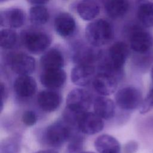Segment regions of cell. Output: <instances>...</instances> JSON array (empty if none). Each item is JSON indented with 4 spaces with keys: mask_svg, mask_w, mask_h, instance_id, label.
I'll list each match as a JSON object with an SVG mask.
<instances>
[{
    "mask_svg": "<svg viewBox=\"0 0 153 153\" xmlns=\"http://www.w3.org/2000/svg\"><path fill=\"white\" fill-rule=\"evenodd\" d=\"M17 39V33L15 30L6 28L0 32V45L4 49H11L16 44Z\"/></svg>",
    "mask_w": 153,
    "mask_h": 153,
    "instance_id": "26",
    "label": "cell"
},
{
    "mask_svg": "<svg viewBox=\"0 0 153 153\" xmlns=\"http://www.w3.org/2000/svg\"><path fill=\"white\" fill-rule=\"evenodd\" d=\"M33 153H59L55 150H53L52 149H45V150H40L36 151Z\"/></svg>",
    "mask_w": 153,
    "mask_h": 153,
    "instance_id": "33",
    "label": "cell"
},
{
    "mask_svg": "<svg viewBox=\"0 0 153 153\" xmlns=\"http://www.w3.org/2000/svg\"><path fill=\"white\" fill-rule=\"evenodd\" d=\"M76 11L83 20L90 21L98 16L100 12V6L94 1H81L77 4Z\"/></svg>",
    "mask_w": 153,
    "mask_h": 153,
    "instance_id": "21",
    "label": "cell"
},
{
    "mask_svg": "<svg viewBox=\"0 0 153 153\" xmlns=\"http://www.w3.org/2000/svg\"><path fill=\"white\" fill-rule=\"evenodd\" d=\"M21 139L19 136H13L3 140L0 143V153H19Z\"/></svg>",
    "mask_w": 153,
    "mask_h": 153,
    "instance_id": "25",
    "label": "cell"
},
{
    "mask_svg": "<svg viewBox=\"0 0 153 153\" xmlns=\"http://www.w3.org/2000/svg\"><path fill=\"white\" fill-rule=\"evenodd\" d=\"M25 12L19 8H10L0 12V23L2 26L20 27L25 23Z\"/></svg>",
    "mask_w": 153,
    "mask_h": 153,
    "instance_id": "13",
    "label": "cell"
},
{
    "mask_svg": "<svg viewBox=\"0 0 153 153\" xmlns=\"http://www.w3.org/2000/svg\"><path fill=\"white\" fill-rule=\"evenodd\" d=\"M117 84L116 77L105 72H100L96 75L93 81L94 90L103 96L114 93L117 88Z\"/></svg>",
    "mask_w": 153,
    "mask_h": 153,
    "instance_id": "9",
    "label": "cell"
},
{
    "mask_svg": "<svg viewBox=\"0 0 153 153\" xmlns=\"http://www.w3.org/2000/svg\"><path fill=\"white\" fill-rule=\"evenodd\" d=\"M131 48L136 52L144 53L148 51L153 45V38L151 33L141 29L134 30L130 35Z\"/></svg>",
    "mask_w": 153,
    "mask_h": 153,
    "instance_id": "10",
    "label": "cell"
},
{
    "mask_svg": "<svg viewBox=\"0 0 153 153\" xmlns=\"http://www.w3.org/2000/svg\"><path fill=\"white\" fill-rule=\"evenodd\" d=\"M115 101L121 109L133 110L140 106L142 102V94L137 88L127 86L117 91Z\"/></svg>",
    "mask_w": 153,
    "mask_h": 153,
    "instance_id": "6",
    "label": "cell"
},
{
    "mask_svg": "<svg viewBox=\"0 0 153 153\" xmlns=\"http://www.w3.org/2000/svg\"><path fill=\"white\" fill-rule=\"evenodd\" d=\"M93 108L94 113L102 119H110L114 116L115 113V106L114 102L111 99L103 96L95 99Z\"/></svg>",
    "mask_w": 153,
    "mask_h": 153,
    "instance_id": "20",
    "label": "cell"
},
{
    "mask_svg": "<svg viewBox=\"0 0 153 153\" xmlns=\"http://www.w3.org/2000/svg\"><path fill=\"white\" fill-rule=\"evenodd\" d=\"M74 127L65 121H59L48 126L43 131L42 142L52 148H59L69 141L75 133Z\"/></svg>",
    "mask_w": 153,
    "mask_h": 153,
    "instance_id": "2",
    "label": "cell"
},
{
    "mask_svg": "<svg viewBox=\"0 0 153 153\" xmlns=\"http://www.w3.org/2000/svg\"><path fill=\"white\" fill-rule=\"evenodd\" d=\"M29 2L31 3L32 4L35 5H44L48 2L47 1H40V0H36V1H29Z\"/></svg>",
    "mask_w": 153,
    "mask_h": 153,
    "instance_id": "32",
    "label": "cell"
},
{
    "mask_svg": "<svg viewBox=\"0 0 153 153\" xmlns=\"http://www.w3.org/2000/svg\"><path fill=\"white\" fill-rule=\"evenodd\" d=\"M95 68L90 65H77L72 70V82L78 86H86L93 81L95 77Z\"/></svg>",
    "mask_w": 153,
    "mask_h": 153,
    "instance_id": "11",
    "label": "cell"
},
{
    "mask_svg": "<svg viewBox=\"0 0 153 153\" xmlns=\"http://www.w3.org/2000/svg\"><path fill=\"white\" fill-rule=\"evenodd\" d=\"M104 127V123L94 112H86L80 115L78 120L77 128L81 133L92 135L99 133Z\"/></svg>",
    "mask_w": 153,
    "mask_h": 153,
    "instance_id": "8",
    "label": "cell"
},
{
    "mask_svg": "<svg viewBox=\"0 0 153 153\" xmlns=\"http://www.w3.org/2000/svg\"><path fill=\"white\" fill-rule=\"evenodd\" d=\"M66 109L69 112L80 115L87 112L90 108L92 99L90 93L82 88H74L66 97Z\"/></svg>",
    "mask_w": 153,
    "mask_h": 153,
    "instance_id": "4",
    "label": "cell"
},
{
    "mask_svg": "<svg viewBox=\"0 0 153 153\" xmlns=\"http://www.w3.org/2000/svg\"><path fill=\"white\" fill-rule=\"evenodd\" d=\"M41 66L44 70L62 69L64 66V57L57 49L52 48L46 51L41 57Z\"/></svg>",
    "mask_w": 153,
    "mask_h": 153,
    "instance_id": "19",
    "label": "cell"
},
{
    "mask_svg": "<svg viewBox=\"0 0 153 153\" xmlns=\"http://www.w3.org/2000/svg\"><path fill=\"white\" fill-rule=\"evenodd\" d=\"M1 109H2V106H3V104H4V100L5 99V97L7 96V91H6V88L5 87L4 85V84L1 82Z\"/></svg>",
    "mask_w": 153,
    "mask_h": 153,
    "instance_id": "31",
    "label": "cell"
},
{
    "mask_svg": "<svg viewBox=\"0 0 153 153\" xmlns=\"http://www.w3.org/2000/svg\"><path fill=\"white\" fill-rule=\"evenodd\" d=\"M37 115L33 111L27 110L25 111L22 116V123L27 126H32L37 121Z\"/></svg>",
    "mask_w": 153,
    "mask_h": 153,
    "instance_id": "29",
    "label": "cell"
},
{
    "mask_svg": "<svg viewBox=\"0 0 153 153\" xmlns=\"http://www.w3.org/2000/svg\"><path fill=\"white\" fill-rule=\"evenodd\" d=\"M108 62L103 67L102 72L111 74L115 77V74L120 73L124 66L128 54L127 45L122 41H118L111 45L108 51Z\"/></svg>",
    "mask_w": 153,
    "mask_h": 153,
    "instance_id": "3",
    "label": "cell"
},
{
    "mask_svg": "<svg viewBox=\"0 0 153 153\" xmlns=\"http://www.w3.org/2000/svg\"><path fill=\"white\" fill-rule=\"evenodd\" d=\"M29 19L35 25L45 24L49 19V13L44 5H35L29 10Z\"/></svg>",
    "mask_w": 153,
    "mask_h": 153,
    "instance_id": "24",
    "label": "cell"
},
{
    "mask_svg": "<svg viewBox=\"0 0 153 153\" xmlns=\"http://www.w3.org/2000/svg\"><path fill=\"white\" fill-rule=\"evenodd\" d=\"M84 138L78 133H75L68 141L66 153H82L84 149Z\"/></svg>",
    "mask_w": 153,
    "mask_h": 153,
    "instance_id": "27",
    "label": "cell"
},
{
    "mask_svg": "<svg viewBox=\"0 0 153 153\" xmlns=\"http://www.w3.org/2000/svg\"><path fill=\"white\" fill-rule=\"evenodd\" d=\"M137 17L140 23L146 27L153 26V2L147 1L140 2L137 11Z\"/></svg>",
    "mask_w": 153,
    "mask_h": 153,
    "instance_id": "23",
    "label": "cell"
},
{
    "mask_svg": "<svg viewBox=\"0 0 153 153\" xmlns=\"http://www.w3.org/2000/svg\"><path fill=\"white\" fill-rule=\"evenodd\" d=\"M62 101L60 94L52 90H42L37 96L39 106L44 111L51 112L56 111L60 106Z\"/></svg>",
    "mask_w": 153,
    "mask_h": 153,
    "instance_id": "14",
    "label": "cell"
},
{
    "mask_svg": "<svg viewBox=\"0 0 153 153\" xmlns=\"http://www.w3.org/2000/svg\"><path fill=\"white\" fill-rule=\"evenodd\" d=\"M85 35L87 41L93 47H99L108 44L112 39L114 30L108 20L99 19L87 26Z\"/></svg>",
    "mask_w": 153,
    "mask_h": 153,
    "instance_id": "1",
    "label": "cell"
},
{
    "mask_svg": "<svg viewBox=\"0 0 153 153\" xmlns=\"http://www.w3.org/2000/svg\"><path fill=\"white\" fill-rule=\"evenodd\" d=\"M153 108V87L150 90L148 95L142 101L139 106V111L141 114H145Z\"/></svg>",
    "mask_w": 153,
    "mask_h": 153,
    "instance_id": "28",
    "label": "cell"
},
{
    "mask_svg": "<svg viewBox=\"0 0 153 153\" xmlns=\"http://www.w3.org/2000/svg\"><path fill=\"white\" fill-rule=\"evenodd\" d=\"M151 76L152 81V82H153V67L152 68L151 71Z\"/></svg>",
    "mask_w": 153,
    "mask_h": 153,
    "instance_id": "34",
    "label": "cell"
},
{
    "mask_svg": "<svg viewBox=\"0 0 153 153\" xmlns=\"http://www.w3.org/2000/svg\"><path fill=\"white\" fill-rule=\"evenodd\" d=\"M100 56V51L93 47L81 45L76 48L73 54V60L77 65H90Z\"/></svg>",
    "mask_w": 153,
    "mask_h": 153,
    "instance_id": "17",
    "label": "cell"
},
{
    "mask_svg": "<svg viewBox=\"0 0 153 153\" xmlns=\"http://www.w3.org/2000/svg\"><path fill=\"white\" fill-rule=\"evenodd\" d=\"M54 28L59 35L68 37L74 33L76 23L74 17L69 13H61L55 18Z\"/></svg>",
    "mask_w": 153,
    "mask_h": 153,
    "instance_id": "16",
    "label": "cell"
},
{
    "mask_svg": "<svg viewBox=\"0 0 153 153\" xmlns=\"http://www.w3.org/2000/svg\"><path fill=\"white\" fill-rule=\"evenodd\" d=\"M95 149L99 153H120L121 146L118 140L107 134L99 136L94 140Z\"/></svg>",
    "mask_w": 153,
    "mask_h": 153,
    "instance_id": "18",
    "label": "cell"
},
{
    "mask_svg": "<svg viewBox=\"0 0 153 153\" xmlns=\"http://www.w3.org/2000/svg\"><path fill=\"white\" fill-rule=\"evenodd\" d=\"M82 153H95L93 152H90V151H85V152H82Z\"/></svg>",
    "mask_w": 153,
    "mask_h": 153,
    "instance_id": "35",
    "label": "cell"
},
{
    "mask_svg": "<svg viewBox=\"0 0 153 153\" xmlns=\"http://www.w3.org/2000/svg\"><path fill=\"white\" fill-rule=\"evenodd\" d=\"M13 88L19 96L23 98L30 97L36 91V82L29 75H19L14 82Z\"/></svg>",
    "mask_w": 153,
    "mask_h": 153,
    "instance_id": "15",
    "label": "cell"
},
{
    "mask_svg": "<svg viewBox=\"0 0 153 153\" xmlns=\"http://www.w3.org/2000/svg\"><path fill=\"white\" fill-rule=\"evenodd\" d=\"M9 64L11 70L19 75H29L35 68V59L24 53H16L10 56Z\"/></svg>",
    "mask_w": 153,
    "mask_h": 153,
    "instance_id": "7",
    "label": "cell"
},
{
    "mask_svg": "<svg viewBox=\"0 0 153 153\" xmlns=\"http://www.w3.org/2000/svg\"><path fill=\"white\" fill-rule=\"evenodd\" d=\"M129 3L125 0H112L106 1L105 9L112 18L117 19L123 16L128 10Z\"/></svg>",
    "mask_w": 153,
    "mask_h": 153,
    "instance_id": "22",
    "label": "cell"
},
{
    "mask_svg": "<svg viewBox=\"0 0 153 153\" xmlns=\"http://www.w3.org/2000/svg\"><path fill=\"white\" fill-rule=\"evenodd\" d=\"M66 79V74L62 69L44 70L40 76L42 85L50 90L62 87Z\"/></svg>",
    "mask_w": 153,
    "mask_h": 153,
    "instance_id": "12",
    "label": "cell"
},
{
    "mask_svg": "<svg viewBox=\"0 0 153 153\" xmlns=\"http://www.w3.org/2000/svg\"><path fill=\"white\" fill-rule=\"evenodd\" d=\"M138 148L139 145L137 142L134 140H130L124 145V151L125 153H136Z\"/></svg>",
    "mask_w": 153,
    "mask_h": 153,
    "instance_id": "30",
    "label": "cell"
},
{
    "mask_svg": "<svg viewBox=\"0 0 153 153\" xmlns=\"http://www.w3.org/2000/svg\"><path fill=\"white\" fill-rule=\"evenodd\" d=\"M22 42L26 49L35 54L43 53L51 44L48 34L42 31L26 30L22 35Z\"/></svg>",
    "mask_w": 153,
    "mask_h": 153,
    "instance_id": "5",
    "label": "cell"
}]
</instances>
